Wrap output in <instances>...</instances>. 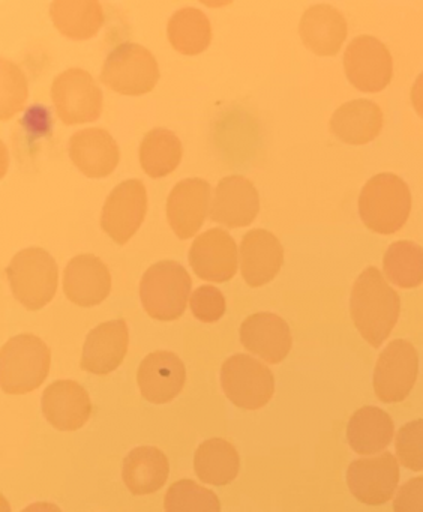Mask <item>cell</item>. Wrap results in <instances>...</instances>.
I'll return each instance as SVG.
<instances>
[{
  "label": "cell",
  "instance_id": "obj_17",
  "mask_svg": "<svg viewBox=\"0 0 423 512\" xmlns=\"http://www.w3.org/2000/svg\"><path fill=\"white\" fill-rule=\"evenodd\" d=\"M63 290L72 304L78 307H95L110 295V271L98 257L80 254L66 265L63 272Z\"/></svg>",
  "mask_w": 423,
  "mask_h": 512
},
{
  "label": "cell",
  "instance_id": "obj_5",
  "mask_svg": "<svg viewBox=\"0 0 423 512\" xmlns=\"http://www.w3.org/2000/svg\"><path fill=\"white\" fill-rule=\"evenodd\" d=\"M15 299L27 310H41L56 295L59 269L42 248H26L15 254L6 268Z\"/></svg>",
  "mask_w": 423,
  "mask_h": 512
},
{
  "label": "cell",
  "instance_id": "obj_10",
  "mask_svg": "<svg viewBox=\"0 0 423 512\" xmlns=\"http://www.w3.org/2000/svg\"><path fill=\"white\" fill-rule=\"evenodd\" d=\"M344 68L351 85L360 91L380 92L392 80L393 59L380 40L362 35L345 49Z\"/></svg>",
  "mask_w": 423,
  "mask_h": 512
},
{
  "label": "cell",
  "instance_id": "obj_15",
  "mask_svg": "<svg viewBox=\"0 0 423 512\" xmlns=\"http://www.w3.org/2000/svg\"><path fill=\"white\" fill-rule=\"evenodd\" d=\"M210 185L204 179H185L176 184L167 200V218L177 238L197 235L210 206Z\"/></svg>",
  "mask_w": 423,
  "mask_h": 512
},
{
  "label": "cell",
  "instance_id": "obj_27",
  "mask_svg": "<svg viewBox=\"0 0 423 512\" xmlns=\"http://www.w3.org/2000/svg\"><path fill=\"white\" fill-rule=\"evenodd\" d=\"M50 16L57 31L69 40H90L104 25V11L96 0H54Z\"/></svg>",
  "mask_w": 423,
  "mask_h": 512
},
{
  "label": "cell",
  "instance_id": "obj_26",
  "mask_svg": "<svg viewBox=\"0 0 423 512\" xmlns=\"http://www.w3.org/2000/svg\"><path fill=\"white\" fill-rule=\"evenodd\" d=\"M393 434L395 425L392 418L380 407H362L348 421V443L360 455L384 451L392 442Z\"/></svg>",
  "mask_w": 423,
  "mask_h": 512
},
{
  "label": "cell",
  "instance_id": "obj_38",
  "mask_svg": "<svg viewBox=\"0 0 423 512\" xmlns=\"http://www.w3.org/2000/svg\"><path fill=\"white\" fill-rule=\"evenodd\" d=\"M21 512H62V511H60L59 506L53 505V503L38 502V503H32V505L27 506V508Z\"/></svg>",
  "mask_w": 423,
  "mask_h": 512
},
{
  "label": "cell",
  "instance_id": "obj_30",
  "mask_svg": "<svg viewBox=\"0 0 423 512\" xmlns=\"http://www.w3.org/2000/svg\"><path fill=\"white\" fill-rule=\"evenodd\" d=\"M183 148L179 137L165 128L149 131L140 145V164L150 178H164L177 169Z\"/></svg>",
  "mask_w": 423,
  "mask_h": 512
},
{
  "label": "cell",
  "instance_id": "obj_35",
  "mask_svg": "<svg viewBox=\"0 0 423 512\" xmlns=\"http://www.w3.org/2000/svg\"><path fill=\"white\" fill-rule=\"evenodd\" d=\"M192 314L200 322H218L225 313V298L221 290L213 286H201L189 299Z\"/></svg>",
  "mask_w": 423,
  "mask_h": 512
},
{
  "label": "cell",
  "instance_id": "obj_34",
  "mask_svg": "<svg viewBox=\"0 0 423 512\" xmlns=\"http://www.w3.org/2000/svg\"><path fill=\"white\" fill-rule=\"evenodd\" d=\"M399 463L413 472L423 470V419L408 422L396 434Z\"/></svg>",
  "mask_w": 423,
  "mask_h": 512
},
{
  "label": "cell",
  "instance_id": "obj_33",
  "mask_svg": "<svg viewBox=\"0 0 423 512\" xmlns=\"http://www.w3.org/2000/svg\"><path fill=\"white\" fill-rule=\"evenodd\" d=\"M27 101V80L17 65L0 61V119L8 121L23 110Z\"/></svg>",
  "mask_w": 423,
  "mask_h": 512
},
{
  "label": "cell",
  "instance_id": "obj_32",
  "mask_svg": "<svg viewBox=\"0 0 423 512\" xmlns=\"http://www.w3.org/2000/svg\"><path fill=\"white\" fill-rule=\"evenodd\" d=\"M165 512H221L218 496L191 479H180L168 488Z\"/></svg>",
  "mask_w": 423,
  "mask_h": 512
},
{
  "label": "cell",
  "instance_id": "obj_19",
  "mask_svg": "<svg viewBox=\"0 0 423 512\" xmlns=\"http://www.w3.org/2000/svg\"><path fill=\"white\" fill-rule=\"evenodd\" d=\"M42 413L57 430L75 431L89 421L92 401L80 383L57 380L42 394Z\"/></svg>",
  "mask_w": 423,
  "mask_h": 512
},
{
  "label": "cell",
  "instance_id": "obj_11",
  "mask_svg": "<svg viewBox=\"0 0 423 512\" xmlns=\"http://www.w3.org/2000/svg\"><path fill=\"white\" fill-rule=\"evenodd\" d=\"M147 193L143 182L129 179L117 185L105 200L101 227L116 244L125 245L146 217Z\"/></svg>",
  "mask_w": 423,
  "mask_h": 512
},
{
  "label": "cell",
  "instance_id": "obj_23",
  "mask_svg": "<svg viewBox=\"0 0 423 512\" xmlns=\"http://www.w3.org/2000/svg\"><path fill=\"white\" fill-rule=\"evenodd\" d=\"M299 32L303 44L311 52L333 56L339 52L347 37V20L341 11L330 5H314L303 14Z\"/></svg>",
  "mask_w": 423,
  "mask_h": 512
},
{
  "label": "cell",
  "instance_id": "obj_20",
  "mask_svg": "<svg viewBox=\"0 0 423 512\" xmlns=\"http://www.w3.org/2000/svg\"><path fill=\"white\" fill-rule=\"evenodd\" d=\"M240 341L249 352L269 364H279L290 353L293 338L290 326L273 313L246 317L240 326Z\"/></svg>",
  "mask_w": 423,
  "mask_h": 512
},
{
  "label": "cell",
  "instance_id": "obj_8",
  "mask_svg": "<svg viewBox=\"0 0 423 512\" xmlns=\"http://www.w3.org/2000/svg\"><path fill=\"white\" fill-rule=\"evenodd\" d=\"M51 98L65 125L93 122L102 113V91L95 79L80 68H69L54 79Z\"/></svg>",
  "mask_w": 423,
  "mask_h": 512
},
{
  "label": "cell",
  "instance_id": "obj_24",
  "mask_svg": "<svg viewBox=\"0 0 423 512\" xmlns=\"http://www.w3.org/2000/svg\"><path fill=\"white\" fill-rule=\"evenodd\" d=\"M383 128V112L371 100H353L342 104L330 119V131L348 145H365Z\"/></svg>",
  "mask_w": 423,
  "mask_h": 512
},
{
  "label": "cell",
  "instance_id": "obj_2",
  "mask_svg": "<svg viewBox=\"0 0 423 512\" xmlns=\"http://www.w3.org/2000/svg\"><path fill=\"white\" fill-rule=\"evenodd\" d=\"M410 211V188L393 173L372 176L360 191V218L368 229L381 235L398 232Z\"/></svg>",
  "mask_w": 423,
  "mask_h": 512
},
{
  "label": "cell",
  "instance_id": "obj_37",
  "mask_svg": "<svg viewBox=\"0 0 423 512\" xmlns=\"http://www.w3.org/2000/svg\"><path fill=\"white\" fill-rule=\"evenodd\" d=\"M411 101H413L414 109L423 118V73H420L411 88Z\"/></svg>",
  "mask_w": 423,
  "mask_h": 512
},
{
  "label": "cell",
  "instance_id": "obj_6",
  "mask_svg": "<svg viewBox=\"0 0 423 512\" xmlns=\"http://www.w3.org/2000/svg\"><path fill=\"white\" fill-rule=\"evenodd\" d=\"M101 80L117 94L144 95L158 83V62L140 44H120L105 59Z\"/></svg>",
  "mask_w": 423,
  "mask_h": 512
},
{
  "label": "cell",
  "instance_id": "obj_7",
  "mask_svg": "<svg viewBox=\"0 0 423 512\" xmlns=\"http://www.w3.org/2000/svg\"><path fill=\"white\" fill-rule=\"evenodd\" d=\"M221 385L231 403L242 409L257 410L273 397L275 377L252 356L234 355L222 364Z\"/></svg>",
  "mask_w": 423,
  "mask_h": 512
},
{
  "label": "cell",
  "instance_id": "obj_36",
  "mask_svg": "<svg viewBox=\"0 0 423 512\" xmlns=\"http://www.w3.org/2000/svg\"><path fill=\"white\" fill-rule=\"evenodd\" d=\"M395 512H423V476L405 482L393 500Z\"/></svg>",
  "mask_w": 423,
  "mask_h": 512
},
{
  "label": "cell",
  "instance_id": "obj_31",
  "mask_svg": "<svg viewBox=\"0 0 423 512\" xmlns=\"http://www.w3.org/2000/svg\"><path fill=\"white\" fill-rule=\"evenodd\" d=\"M384 272L396 286H419L423 283V248L416 242H393L383 259Z\"/></svg>",
  "mask_w": 423,
  "mask_h": 512
},
{
  "label": "cell",
  "instance_id": "obj_9",
  "mask_svg": "<svg viewBox=\"0 0 423 512\" xmlns=\"http://www.w3.org/2000/svg\"><path fill=\"white\" fill-rule=\"evenodd\" d=\"M419 374V355L407 340H393L378 356L374 370V389L384 403L404 401Z\"/></svg>",
  "mask_w": 423,
  "mask_h": 512
},
{
  "label": "cell",
  "instance_id": "obj_18",
  "mask_svg": "<svg viewBox=\"0 0 423 512\" xmlns=\"http://www.w3.org/2000/svg\"><path fill=\"white\" fill-rule=\"evenodd\" d=\"M129 331L125 320L101 323L87 335L80 367L98 376H107L120 367L128 352Z\"/></svg>",
  "mask_w": 423,
  "mask_h": 512
},
{
  "label": "cell",
  "instance_id": "obj_25",
  "mask_svg": "<svg viewBox=\"0 0 423 512\" xmlns=\"http://www.w3.org/2000/svg\"><path fill=\"white\" fill-rule=\"evenodd\" d=\"M168 458L155 446H138L123 460V482L137 496L161 490L167 482Z\"/></svg>",
  "mask_w": 423,
  "mask_h": 512
},
{
  "label": "cell",
  "instance_id": "obj_29",
  "mask_svg": "<svg viewBox=\"0 0 423 512\" xmlns=\"http://www.w3.org/2000/svg\"><path fill=\"white\" fill-rule=\"evenodd\" d=\"M167 34L177 52L186 56L200 55L212 41V26L206 14L197 8H182L168 20Z\"/></svg>",
  "mask_w": 423,
  "mask_h": 512
},
{
  "label": "cell",
  "instance_id": "obj_1",
  "mask_svg": "<svg viewBox=\"0 0 423 512\" xmlns=\"http://www.w3.org/2000/svg\"><path fill=\"white\" fill-rule=\"evenodd\" d=\"M401 301L380 269L366 268L354 281L350 313L357 331L372 347H380L398 322Z\"/></svg>",
  "mask_w": 423,
  "mask_h": 512
},
{
  "label": "cell",
  "instance_id": "obj_14",
  "mask_svg": "<svg viewBox=\"0 0 423 512\" xmlns=\"http://www.w3.org/2000/svg\"><path fill=\"white\" fill-rule=\"evenodd\" d=\"M260 211L257 188L243 176H227L219 181L210 203V218L222 226H249Z\"/></svg>",
  "mask_w": 423,
  "mask_h": 512
},
{
  "label": "cell",
  "instance_id": "obj_16",
  "mask_svg": "<svg viewBox=\"0 0 423 512\" xmlns=\"http://www.w3.org/2000/svg\"><path fill=\"white\" fill-rule=\"evenodd\" d=\"M138 388L150 403L165 404L182 392L186 370L179 356L165 350L150 353L137 371Z\"/></svg>",
  "mask_w": 423,
  "mask_h": 512
},
{
  "label": "cell",
  "instance_id": "obj_21",
  "mask_svg": "<svg viewBox=\"0 0 423 512\" xmlns=\"http://www.w3.org/2000/svg\"><path fill=\"white\" fill-rule=\"evenodd\" d=\"M69 157L87 178H105L119 164L120 152L108 131L86 128L69 139Z\"/></svg>",
  "mask_w": 423,
  "mask_h": 512
},
{
  "label": "cell",
  "instance_id": "obj_13",
  "mask_svg": "<svg viewBox=\"0 0 423 512\" xmlns=\"http://www.w3.org/2000/svg\"><path fill=\"white\" fill-rule=\"evenodd\" d=\"M189 263L201 280L225 283L237 271L236 242L225 230H207L192 242Z\"/></svg>",
  "mask_w": 423,
  "mask_h": 512
},
{
  "label": "cell",
  "instance_id": "obj_3",
  "mask_svg": "<svg viewBox=\"0 0 423 512\" xmlns=\"http://www.w3.org/2000/svg\"><path fill=\"white\" fill-rule=\"evenodd\" d=\"M50 364V349L41 338L17 335L0 350V386L11 395L35 391L47 379Z\"/></svg>",
  "mask_w": 423,
  "mask_h": 512
},
{
  "label": "cell",
  "instance_id": "obj_4",
  "mask_svg": "<svg viewBox=\"0 0 423 512\" xmlns=\"http://www.w3.org/2000/svg\"><path fill=\"white\" fill-rule=\"evenodd\" d=\"M191 277L180 263L162 260L144 272L140 283V298L144 310L161 322L177 320L186 310Z\"/></svg>",
  "mask_w": 423,
  "mask_h": 512
},
{
  "label": "cell",
  "instance_id": "obj_28",
  "mask_svg": "<svg viewBox=\"0 0 423 512\" xmlns=\"http://www.w3.org/2000/svg\"><path fill=\"white\" fill-rule=\"evenodd\" d=\"M240 458L227 440H206L198 446L194 457L195 475L210 485H227L239 475Z\"/></svg>",
  "mask_w": 423,
  "mask_h": 512
},
{
  "label": "cell",
  "instance_id": "obj_22",
  "mask_svg": "<svg viewBox=\"0 0 423 512\" xmlns=\"http://www.w3.org/2000/svg\"><path fill=\"white\" fill-rule=\"evenodd\" d=\"M284 263V248L273 233L267 230H249L240 244V269L251 287H260L272 281Z\"/></svg>",
  "mask_w": 423,
  "mask_h": 512
},
{
  "label": "cell",
  "instance_id": "obj_12",
  "mask_svg": "<svg viewBox=\"0 0 423 512\" xmlns=\"http://www.w3.org/2000/svg\"><path fill=\"white\" fill-rule=\"evenodd\" d=\"M398 482V460L390 452L354 460L347 470V484L351 494L365 505L377 506L389 502Z\"/></svg>",
  "mask_w": 423,
  "mask_h": 512
}]
</instances>
